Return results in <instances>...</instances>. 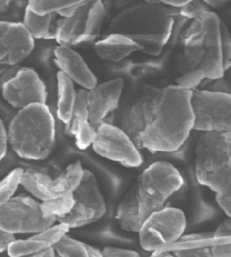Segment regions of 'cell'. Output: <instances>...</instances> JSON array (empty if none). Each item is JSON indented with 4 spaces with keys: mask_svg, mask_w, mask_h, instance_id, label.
I'll return each instance as SVG.
<instances>
[{
    "mask_svg": "<svg viewBox=\"0 0 231 257\" xmlns=\"http://www.w3.org/2000/svg\"><path fill=\"white\" fill-rule=\"evenodd\" d=\"M179 171L167 162H156L142 172L117 208L116 219L125 231L138 232L143 223L183 185Z\"/></svg>",
    "mask_w": 231,
    "mask_h": 257,
    "instance_id": "obj_1",
    "label": "cell"
},
{
    "mask_svg": "<svg viewBox=\"0 0 231 257\" xmlns=\"http://www.w3.org/2000/svg\"><path fill=\"white\" fill-rule=\"evenodd\" d=\"M191 96L192 91L178 85L162 90L154 118L139 141V149L152 153L177 151L194 129Z\"/></svg>",
    "mask_w": 231,
    "mask_h": 257,
    "instance_id": "obj_2",
    "label": "cell"
},
{
    "mask_svg": "<svg viewBox=\"0 0 231 257\" xmlns=\"http://www.w3.org/2000/svg\"><path fill=\"white\" fill-rule=\"evenodd\" d=\"M195 154L197 181L216 193L217 203L231 217V131L203 132Z\"/></svg>",
    "mask_w": 231,
    "mask_h": 257,
    "instance_id": "obj_3",
    "label": "cell"
},
{
    "mask_svg": "<svg viewBox=\"0 0 231 257\" xmlns=\"http://www.w3.org/2000/svg\"><path fill=\"white\" fill-rule=\"evenodd\" d=\"M7 132L9 144L25 160H44L54 148V117L46 103L32 104L19 109Z\"/></svg>",
    "mask_w": 231,
    "mask_h": 257,
    "instance_id": "obj_4",
    "label": "cell"
},
{
    "mask_svg": "<svg viewBox=\"0 0 231 257\" xmlns=\"http://www.w3.org/2000/svg\"><path fill=\"white\" fill-rule=\"evenodd\" d=\"M221 22L214 12L207 10L201 13L190 25L184 37L185 54L191 69L201 68L205 78H222L223 65L221 46Z\"/></svg>",
    "mask_w": 231,
    "mask_h": 257,
    "instance_id": "obj_5",
    "label": "cell"
},
{
    "mask_svg": "<svg viewBox=\"0 0 231 257\" xmlns=\"http://www.w3.org/2000/svg\"><path fill=\"white\" fill-rule=\"evenodd\" d=\"M55 217L43 210L42 202L29 196H15L0 204V229L11 234L35 233L55 224Z\"/></svg>",
    "mask_w": 231,
    "mask_h": 257,
    "instance_id": "obj_6",
    "label": "cell"
},
{
    "mask_svg": "<svg viewBox=\"0 0 231 257\" xmlns=\"http://www.w3.org/2000/svg\"><path fill=\"white\" fill-rule=\"evenodd\" d=\"M185 213L175 207H163L154 212L143 223L140 230L141 246L149 252L177 242L185 232Z\"/></svg>",
    "mask_w": 231,
    "mask_h": 257,
    "instance_id": "obj_7",
    "label": "cell"
},
{
    "mask_svg": "<svg viewBox=\"0 0 231 257\" xmlns=\"http://www.w3.org/2000/svg\"><path fill=\"white\" fill-rule=\"evenodd\" d=\"M191 104L195 117L194 130L231 131V94L217 90H193Z\"/></svg>",
    "mask_w": 231,
    "mask_h": 257,
    "instance_id": "obj_8",
    "label": "cell"
},
{
    "mask_svg": "<svg viewBox=\"0 0 231 257\" xmlns=\"http://www.w3.org/2000/svg\"><path fill=\"white\" fill-rule=\"evenodd\" d=\"M85 169L79 161L72 163L56 177L35 170L24 171L21 186L41 202L72 194L83 178Z\"/></svg>",
    "mask_w": 231,
    "mask_h": 257,
    "instance_id": "obj_9",
    "label": "cell"
},
{
    "mask_svg": "<svg viewBox=\"0 0 231 257\" xmlns=\"http://www.w3.org/2000/svg\"><path fill=\"white\" fill-rule=\"evenodd\" d=\"M73 197V207L69 213L57 219L70 229L96 222L106 213V204L98 182L89 170H85L81 182L74 190Z\"/></svg>",
    "mask_w": 231,
    "mask_h": 257,
    "instance_id": "obj_10",
    "label": "cell"
},
{
    "mask_svg": "<svg viewBox=\"0 0 231 257\" xmlns=\"http://www.w3.org/2000/svg\"><path fill=\"white\" fill-rule=\"evenodd\" d=\"M91 146L99 156L128 168H136L143 163L134 141L121 127L111 123L103 122L96 128Z\"/></svg>",
    "mask_w": 231,
    "mask_h": 257,
    "instance_id": "obj_11",
    "label": "cell"
},
{
    "mask_svg": "<svg viewBox=\"0 0 231 257\" xmlns=\"http://www.w3.org/2000/svg\"><path fill=\"white\" fill-rule=\"evenodd\" d=\"M4 99L15 108L22 109L32 104L46 103L48 93L44 81L30 68H23L4 82Z\"/></svg>",
    "mask_w": 231,
    "mask_h": 257,
    "instance_id": "obj_12",
    "label": "cell"
},
{
    "mask_svg": "<svg viewBox=\"0 0 231 257\" xmlns=\"http://www.w3.org/2000/svg\"><path fill=\"white\" fill-rule=\"evenodd\" d=\"M34 48L35 39L23 23L0 21V65L22 62Z\"/></svg>",
    "mask_w": 231,
    "mask_h": 257,
    "instance_id": "obj_13",
    "label": "cell"
},
{
    "mask_svg": "<svg viewBox=\"0 0 231 257\" xmlns=\"http://www.w3.org/2000/svg\"><path fill=\"white\" fill-rule=\"evenodd\" d=\"M161 94V90L146 87L142 95L125 113L121 128L137 146L142 133L154 118Z\"/></svg>",
    "mask_w": 231,
    "mask_h": 257,
    "instance_id": "obj_14",
    "label": "cell"
},
{
    "mask_svg": "<svg viewBox=\"0 0 231 257\" xmlns=\"http://www.w3.org/2000/svg\"><path fill=\"white\" fill-rule=\"evenodd\" d=\"M123 88V80L115 78L97 84L87 91L89 121L95 130L105 117L118 107Z\"/></svg>",
    "mask_w": 231,
    "mask_h": 257,
    "instance_id": "obj_15",
    "label": "cell"
},
{
    "mask_svg": "<svg viewBox=\"0 0 231 257\" xmlns=\"http://www.w3.org/2000/svg\"><path fill=\"white\" fill-rule=\"evenodd\" d=\"M69 229L64 223L54 224L44 230L33 233L32 236L25 240H14L8 248V254L12 257L33 256L44 249L54 246Z\"/></svg>",
    "mask_w": 231,
    "mask_h": 257,
    "instance_id": "obj_16",
    "label": "cell"
},
{
    "mask_svg": "<svg viewBox=\"0 0 231 257\" xmlns=\"http://www.w3.org/2000/svg\"><path fill=\"white\" fill-rule=\"evenodd\" d=\"M54 61L63 72L76 83L89 90L97 84V79L85 61L70 46H60L54 50Z\"/></svg>",
    "mask_w": 231,
    "mask_h": 257,
    "instance_id": "obj_17",
    "label": "cell"
},
{
    "mask_svg": "<svg viewBox=\"0 0 231 257\" xmlns=\"http://www.w3.org/2000/svg\"><path fill=\"white\" fill-rule=\"evenodd\" d=\"M66 130L75 138L76 146L80 149L84 150L91 146L95 129L89 121L87 90L76 91L75 103Z\"/></svg>",
    "mask_w": 231,
    "mask_h": 257,
    "instance_id": "obj_18",
    "label": "cell"
},
{
    "mask_svg": "<svg viewBox=\"0 0 231 257\" xmlns=\"http://www.w3.org/2000/svg\"><path fill=\"white\" fill-rule=\"evenodd\" d=\"M94 50L103 60L118 62L142 48L128 35L116 33L97 41Z\"/></svg>",
    "mask_w": 231,
    "mask_h": 257,
    "instance_id": "obj_19",
    "label": "cell"
},
{
    "mask_svg": "<svg viewBox=\"0 0 231 257\" xmlns=\"http://www.w3.org/2000/svg\"><path fill=\"white\" fill-rule=\"evenodd\" d=\"M54 15H38L27 7L23 24L34 39H55L56 24L53 25Z\"/></svg>",
    "mask_w": 231,
    "mask_h": 257,
    "instance_id": "obj_20",
    "label": "cell"
},
{
    "mask_svg": "<svg viewBox=\"0 0 231 257\" xmlns=\"http://www.w3.org/2000/svg\"><path fill=\"white\" fill-rule=\"evenodd\" d=\"M58 80V105L57 113L65 124L69 122L75 103L76 91L74 82L61 71L57 74Z\"/></svg>",
    "mask_w": 231,
    "mask_h": 257,
    "instance_id": "obj_21",
    "label": "cell"
},
{
    "mask_svg": "<svg viewBox=\"0 0 231 257\" xmlns=\"http://www.w3.org/2000/svg\"><path fill=\"white\" fill-rule=\"evenodd\" d=\"M105 17V8L101 0H96L89 7L85 30L81 43L91 42L98 35Z\"/></svg>",
    "mask_w": 231,
    "mask_h": 257,
    "instance_id": "obj_22",
    "label": "cell"
},
{
    "mask_svg": "<svg viewBox=\"0 0 231 257\" xmlns=\"http://www.w3.org/2000/svg\"><path fill=\"white\" fill-rule=\"evenodd\" d=\"M128 35L133 41L140 45L142 52L150 55H158L168 39L169 35L164 33H135Z\"/></svg>",
    "mask_w": 231,
    "mask_h": 257,
    "instance_id": "obj_23",
    "label": "cell"
},
{
    "mask_svg": "<svg viewBox=\"0 0 231 257\" xmlns=\"http://www.w3.org/2000/svg\"><path fill=\"white\" fill-rule=\"evenodd\" d=\"M83 0H28L31 11L38 15L58 14L64 10L79 5Z\"/></svg>",
    "mask_w": 231,
    "mask_h": 257,
    "instance_id": "obj_24",
    "label": "cell"
},
{
    "mask_svg": "<svg viewBox=\"0 0 231 257\" xmlns=\"http://www.w3.org/2000/svg\"><path fill=\"white\" fill-rule=\"evenodd\" d=\"M54 248L60 256L88 257L86 243L68 236L67 233L60 239Z\"/></svg>",
    "mask_w": 231,
    "mask_h": 257,
    "instance_id": "obj_25",
    "label": "cell"
},
{
    "mask_svg": "<svg viewBox=\"0 0 231 257\" xmlns=\"http://www.w3.org/2000/svg\"><path fill=\"white\" fill-rule=\"evenodd\" d=\"M24 171L21 168L14 169L0 181V204L5 203L15 197L19 186L21 185Z\"/></svg>",
    "mask_w": 231,
    "mask_h": 257,
    "instance_id": "obj_26",
    "label": "cell"
},
{
    "mask_svg": "<svg viewBox=\"0 0 231 257\" xmlns=\"http://www.w3.org/2000/svg\"><path fill=\"white\" fill-rule=\"evenodd\" d=\"M74 201L73 192L64 197L57 198L50 201L42 202L43 210L46 215L57 219L68 214L73 207Z\"/></svg>",
    "mask_w": 231,
    "mask_h": 257,
    "instance_id": "obj_27",
    "label": "cell"
},
{
    "mask_svg": "<svg viewBox=\"0 0 231 257\" xmlns=\"http://www.w3.org/2000/svg\"><path fill=\"white\" fill-rule=\"evenodd\" d=\"M205 78L204 72L201 68H193L178 78L177 85L183 89L193 91Z\"/></svg>",
    "mask_w": 231,
    "mask_h": 257,
    "instance_id": "obj_28",
    "label": "cell"
},
{
    "mask_svg": "<svg viewBox=\"0 0 231 257\" xmlns=\"http://www.w3.org/2000/svg\"><path fill=\"white\" fill-rule=\"evenodd\" d=\"M170 252H171L173 256L179 257L213 256L211 246H206V245L203 246L201 245V246L172 249Z\"/></svg>",
    "mask_w": 231,
    "mask_h": 257,
    "instance_id": "obj_29",
    "label": "cell"
},
{
    "mask_svg": "<svg viewBox=\"0 0 231 257\" xmlns=\"http://www.w3.org/2000/svg\"><path fill=\"white\" fill-rule=\"evenodd\" d=\"M207 10H209V7L203 0H189L180 8V14L184 17L193 20Z\"/></svg>",
    "mask_w": 231,
    "mask_h": 257,
    "instance_id": "obj_30",
    "label": "cell"
},
{
    "mask_svg": "<svg viewBox=\"0 0 231 257\" xmlns=\"http://www.w3.org/2000/svg\"><path fill=\"white\" fill-rule=\"evenodd\" d=\"M221 46L225 71L231 67V35L224 23L221 24Z\"/></svg>",
    "mask_w": 231,
    "mask_h": 257,
    "instance_id": "obj_31",
    "label": "cell"
},
{
    "mask_svg": "<svg viewBox=\"0 0 231 257\" xmlns=\"http://www.w3.org/2000/svg\"><path fill=\"white\" fill-rule=\"evenodd\" d=\"M103 257H137L139 253L130 249L107 246L101 250Z\"/></svg>",
    "mask_w": 231,
    "mask_h": 257,
    "instance_id": "obj_32",
    "label": "cell"
},
{
    "mask_svg": "<svg viewBox=\"0 0 231 257\" xmlns=\"http://www.w3.org/2000/svg\"><path fill=\"white\" fill-rule=\"evenodd\" d=\"M214 237L216 240H231V217L219 225L214 232Z\"/></svg>",
    "mask_w": 231,
    "mask_h": 257,
    "instance_id": "obj_33",
    "label": "cell"
},
{
    "mask_svg": "<svg viewBox=\"0 0 231 257\" xmlns=\"http://www.w3.org/2000/svg\"><path fill=\"white\" fill-rule=\"evenodd\" d=\"M213 256L231 257V241L211 246Z\"/></svg>",
    "mask_w": 231,
    "mask_h": 257,
    "instance_id": "obj_34",
    "label": "cell"
},
{
    "mask_svg": "<svg viewBox=\"0 0 231 257\" xmlns=\"http://www.w3.org/2000/svg\"><path fill=\"white\" fill-rule=\"evenodd\" d=\"M9 145L7 130L3 120L0 118V162L7 155Z\"/></svg>",
    "mask_w": 231,
    "mask_h": 257,
    "instance_id": "obj_35",
    "label": "cell"
},
{
    "mask_svg": "<svg viewBox=\"0 0 231 257\" xmlns=\"http://www.w3.org/2000/svg\"><path fill=\"white\" fill-rule=\"evenodd\" d=\"M15 240V235L0 229V253L7 251L10 245Z\"/></svg>",
    "mask_w": 231,
    "mask_h": 257,
    "instance_id": "obj_36",
    "label": "cell"
},
{
    "mask_svg": "<svg viewBox=\"0 0 231 257\" xmlns=\"http://www.w3.org/2000/svg\"><path fill=\"white\" fill-rule=\"evenodd\" d=\"M158 3L164 4L175 8H181L185 5L189 0H156Z\"/></svg>",
    "mask_w": 231,
    "mask_h": 257,
    "instance_id": "obj_37",
    "label": "cell"
},
{
    "mask_svg": "<svg viewBox=\"0 0 231 257\" xmlns=\"http://www.w3.org/2000/svg\"><path fill=\"white\" fill-rule=\"evenodd\" d=\"M216 80H218V82L215 83L214 86L216 87L214 90L226 92V93L231 94V84H227L226 82L222 80V78Z\"/></svg>",
    "mask_w": 231,
    "mask_h": 257,
    "instance_id": "obj_38",
    "label": "cell"
},
{
    "mask_svg": "<svg viewBox=\"0 0 231 257\" xmlns=\"http://www.w3.org/2000/svg\"><path fill=\"white\" fill-rule=\"evenodd\" d=\"M86 249H87L88 257H101L102 252L98 248H96L91 245L86 243Z\"/></svg>",
    "mask_w": 231,
    "mask_h": 257,
    "instance_id": "obj_39",
    "label": "cell"
},
{
    "mask_svg": "<svg viewBox=\"0 0 231 257\" xmlns=\"http://www.w3.org/2000/svg\"><path fill=\"white\" fill-rule=\"evenodd\" d=\"M56 252L54 246L50 247V248L44 249L40 252H37V254L33 255V256L36 257H53L55 256Z\"/></svg>",
    "mask_w": 231,
    "mask_h": 257,
    "instance_id": "obj_40",
    "label": "cell"
},
{
    "mask_svg": "<svg viewBox=\"0 0 231 257\" xmlns=\"http://www.w3.org/2000/svg\"><path fill=\"white\" fill-rule=\"evenodd\" d=\"M229 0H204L209 7L214 8V9L222 7Z\"/></svg>",
    "mask_w": 231,
    "mask_h": 257,
    "instance_id": "obj_41",
    "label": "cell"
},
{
    "mask_svg": "<svg viewBox=\"0 0 231 257\" xmlns=\"http://www.w3.org/2000/svg\"><path fill=\"white\" fill-rule=\"evenodd\" d=\"M15 0H0V15L9 11Z\"/></svg>",
    "mask_w": 231,
    "mask_h": 257,
    "instance_id": "obj_42",
    "label": "cell"
},
{
    "mask_svg": "<svg viewBox=\"0 0 231 257\" xmlns=\"http://www.w3.org/2000/svg\"><path fill=\"white\" fill-rule=\"evenodd\" d=\"M145 1L148 4H159L156 0H145Z\"/></svg>",
    "mask_w": 231,
    "mask_h": 257,
    "instance_id": "obj_43",
    "label": "cell"
},
{
    "mask_svg": "<svg viewBox=\"0 0 231 257\" xmlns=\"http://www.w3.org/2000/svg\"><path fill=\"white\" fill-rule=\"evenodd\" d=\"M203 1H204V0H203Z\"/></svg>",
    "mask_w": 231,
    "mask_h": 257,
    "instance_id": "obj_44",
    "label": "cell"
}]
</instances>
